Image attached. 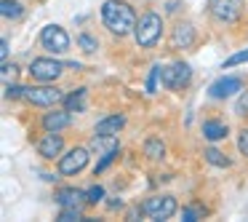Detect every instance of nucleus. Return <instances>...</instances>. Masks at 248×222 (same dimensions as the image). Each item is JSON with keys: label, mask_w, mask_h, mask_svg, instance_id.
I'll list each match as a JSON object with an SVG mask.
<instances>
[{"label": "nucleus", "mask_w": 248, "mask_h": 222, "mask_svg": "<svg viewBox=\"0 0 248 222\" xmlns=\"http://www.w3.org/2000/svg\"><path fill=\"white\" fill-rule=\"evenodd\" d=\"M115 158H118V147H115V150H107V153H104V158L96 163V166H93V177H99V174H102L104 169H107L109 163L115 161Z\"/></svg>", "instance_id": "obj_25"}, {"label": "nucleus", "mask_w": 248, "mask_h": 222, "mask_svg": "<svg viewBox=\"0 0 248 222\" xmlns=\"http://www.w3.org/2000/svg\"><path fill=\"white\" fill-rule=\"evenodd\" d=\"M86 94H88L86 88H75L72 94H67L62 104H64L70 113H83V110H86Z\"/></svg>", "instance_id": "obj_17"}, {"label": "nucleus", "mask_w": 248, "mask_h": 222, "mask_svg": "<svg viewBox=\"0 0 248 222\" xmlns=\"http://www.w3.org/2000/svg\"><path fill=\"white\" fill-rule=\"evenodd\" d=\"M203 155H205V161H208L211 166H219V169H230V163H232L230 158H227L221 150H216V147H205Z\"/></svg>", "instance_id": "obj_20"}, {"label": "nucleus", "mask_w": 248, "mask_h": 222, "mask_svg": "<svg viewBox=\"0 0 248 222\" xmlns=\"http://www.w3.org/2000/svg\"><path fill=\"white\" fill-rule=\"evenodd\" d=\"M243 62H248V49H246V51H237V54H232L230 59L224 62V67H235V65H243Z\"/></svg>", "instance_id": "obj_29"}, {"label": "nucleus", "mask_w": 248, "mask_h": 222, "mask_svg": "<svg viewBox=\"0 0 248 222\" xmlns=\"http://www.w3.org/2000/svg\"><path fill=\"white\" fill-rule=\"evenodd\" d=\"M125 126V115H107L96 123V134L99 137H115L120 134V129Z\"/></svg>", "instance_id": "obj_15"}, {"label": "nucleus", "mask_w": 248, "mask_h": 222, "mask_svg": "<svg viewBox=\"0 0 248 222\" xmlns=\"http://www.w3.org/2000/svg\"><path fill=\"white\" fill-rule=\"evenodd\" d=\"M30 75H32V81L38 83H54L62 78V72H64V65L56 59H48V56H38V59L30 62Z\"/></svg>", "instance_id": "obj_5"}, {"label": "nucleus", "mask_w": 248, "mask_h": 222, "mask_svg": "<svg viewBox=\"0 0 248 222\" xmlns=\"http://www.w3.org/2000/svg\"><path fill=\"white\" fill-rule=\"evenodd\" d=\"M144 155L150 158V161H160V158L166 155V145H163V139L150 137V139L144 142Z\"/></svg>", "instance_id": "obj_19"}, {"label": "nucleus", "mask_w": 248, "mask_h": 222, "mask_svg": "<svg viewBox=\"0 0 248 222\" xmlns=\"http://www.w3.org/2000/svg\"><path fill=\"white\" fill-rule=\"evenodd\" d=\"M235 115H237V118H246V115H248V91H243L240 99L235 102Z\"/></svg>", "instance_id": "obj_26"}, {"label": "nucleus", "mask_w": 248, "mask_h": 222, "mask_svg": "<svg viewBox=\"0 0 248 222\" xmlns=\"http://www.w3.org/2000/svg\"><path fill=\"white\" fill-rule=\"evenodd\" d=\"M78 46H80V49L86 51V54H93V51L99 49L96 38H91V35H88V33H80V35H78Z\"/></svg>", "instance_id": "obj_23"}, {"label": "nucleus", "mask_w": 248, "mask_h": 222, "mask_svg": "<svg viewBox=\"0 0 248 222\" xmlns=\"http://www.w3.org/2000/svg\"><path fill=\"white\" fill-rule=\"evenodd\" d=\"M195 40H198V33H195V27L189 22H179L176 27H173V33H171V46L173 49H179V51L192 49Z\"/></svg>", "instance_id": "obj_12"}, {"label": "nucleus", "mask_w": 248, "mask_h": 222, "mask_svg": "<svg viewBox=\"0 0 248 222\" xmlns=\"http://www.w3.org/2000/svg\"><path fill=\"white\" fill-rule=\"evenodd\" d=\"M160 78H163V86L168 91H182L189 81H192V67L187 62H173V65L163 67L160 70Z\"/></svg>", "instance_id": "obj_7"}, {"label": "nucleus", "mask_w": 248, "mask_h": 222, "mask_svg": "<svg viewBox=\"0 0 248 222\" xmlns=\"http://www.w3.org/2000/svg\"><path fill=\"white\" fill-rule=\"evenodd\" d=\"M6 99H24V86H19V83H8L6 86Z\"/></svg>", "instance_id": "obj_28"}, {"label": "nucleus", "mask_w": 248, "mask_h": 222, "mask_svg": "<svg viewBox=\"0 0 248 222\" xmlns=\"http://www.w3.org/2000/svg\"><path fill=\"white\" fill-rule=\"evenodd\" d=\"M59 220L62 222H75V220H88V217L80 214V206H67V209L59 211Z\"/></svg>", "instance_id": "obj_22"}, {"label": "nucleus", "mask_w": 248, "mask_h": 222, "mask_svg": "<svg viewBox=\"0 0 248 222\" xmlns=\"http://www.w3.org/2000/svg\"><path fill=\"white\" fill-rule=\"evenodd\" d=\"M208 14L221 24H235L243 14V0H208Z\"/></svg>", "instance_id": "obj_8"}, {"label": "nucleus", "mask_w": 248, "mask_h": 222, "mask_svg": "<svg viewBox=\"0 0 248 222\" xmlns=\"http://www.w3.org/2000/svg\"><path fill=\"white\" fill-rule=\"evenodd\" d=\"M104 201V188H99V185H93V188L86 190V204L88 206H96Z\"/></svg>", "instance_id": "obj_24"}, {"label": "nucleus", "mask_w": 248, "mask_h": 222, "mask_svg": "<svg viewBox=\"0 0 248 222\" xmlns=\"http://www.w3.org/2000/svg\"><path fill=\"white\" fill-rule=\"evenodd\" d=\"M0 56H3V62L8 59V38H3V43H0Z\"/></svg>", "instance_id": "obj_31"}, {"label": "nucleus", "mask_w": 248, "mask_h": 222, "mask_svg": "<svg viewBox=\"0 0 248 222\" xmlns=\"http://www.w3.org/2000/svg\"><path fill=\"white\" fill-rule=\"evenodd\" d=\"M38 43L43 46L48 54H67V51H70V35H67V30L59 27V24H46V27L40 30Z\"/></svg>", "instance_id": "obj_4"}, {"label": "nucleus", "mask_w": 248, "mask_h": 222, "mask_svg": "<svg viewBox=\"0 0 248 222\" xmlns=\"http://www.w3.org/2000/svg\"><path fill=\"white\" fill-rule=\"evenodd\" d=\"M134 38L139 49H155L157 40L163 38V17L157 11H147L141 14V19L136 22Z\"/></svg>", "instance_id": "obj_2"}, {"label": "nucleus", "mask_w": 248, "mask_h": 222, "mask_svg": "<svg viewBox=\"0 0 248 222\" xmlns=\"http://www.w3.org/2000/svg\"><path fill=\"white\" fill-rule=\"evenodd\" d=\"M88 158H91L88 147H72V150H67L64 155L59 158V174H64V177L80 174L83 169L88 166Z\"/></svg>", "instance_id": "obj_9"}, {"label": "nucleus", "mask_w": 248, "mask_h": 222, "mask_svg": "<svg viewBox=\"0 0 248 222\" xmlns=\"http://www.w3.org/2000/svg\"><path fill=\"white\" fill-rule=\"evenodd\" d=\"M168 14H173V11H179V0H168V8H166Z\"/></svg>", "instance_id": "obj_32"}, {"label": "nucleus", "mask_w": 248, "mask_h": 222, "mask_svg": "<svg viewBox=\"0 0 248 222\" xmlns=\"http://www.w3.org/2000/svg\"><path fill=\"white\" fill-rule=\"evenodd\" d=\"M62 150H64V137H62V131H46V134L38 139V153L46 158V161L62 158Z\"/></svg>", "instance_id": "obj_10"}, {"label": "nucleus", "mask_w": 248, "mask_h": 222, "mask_svg": "<svg viewBox=\"0 0 248 222\" xmlns=\"http://www.w3.org/2000/svg\"><path fill=\"white\" fill-rule=\"evenodd\" d=\"M0 14H3V19H8V22H16V19H22L24 6L19 0H0Z\"/></svg>", "instance_id": "obj_18"}, {"label": "nucleus", "mask_w": 248, "mask_h": 222, "mask_svg": "<svg viewBox=\"0 0 248 222\" xmlns=\"http://www.w3.org/2000/svg\"><path fill=\"white\" fill-rule=\"evenodd\" d=\"M136 14L131 8V3L125 0H107L102 6V24L107 27V33H112L115 38H125L136 30Z\"/></svg>", "instance_id": "obj_1"}, {"label": "nucleus", "mask_w": 248, "mask_h": 222, "mask_svg": "<svg viewBox=\"0 0 248 222\" xmlns=\"http://www.w3.org/2000/svg\"><path fill=\"white\" fill-rule=\"evenodd\" d=\"M182 217H184V222H198L200 220V209L187 206V209H182Z\"/></svg>", "instance_id": "obj_30"}, {"label": "nucleus", "mask_w": 248, "mask_h": 222, "mask_svg": "<svg viewBox=\"0 0 248 222\" xmlns=\"http://www.w3.org/2000/svg\"><path fill=\"white\" fill-rule=\"evenodd\" d=\"M56 204L62 206V209H67V206H80L86 204V190H78V188H59L54 193Z\"/></svg>", "instance_id": "obj_14"}, {"label": "nucleus", "mask_w": 248, "mask_h": 222, "mask_svg": "<svg viewBox=\"0 0 248 222\" xmlns=\"http://www.w3.org/2000/svg\"><path fill=\"white\" fill-rule=\"evenodd\" d=\"M67 94L62 88L51 86V83H40V86H24V99L35 107H54V104L64 102Z\"/></svg>", "instance_id": "obj_3"}, {"label": "nucleus", "mask_w": 248, "mask_h": 222, "mask_svg": "<svg viewBox=\"0 0 248 222\" xmlns=\"http://www.w3.org/2000/svg\"><path fill=\"white\" fill-rule=\"evenodd\" d=\"M237 91H243V78H237V75H227V78H219V81L211 83L208 97H211V99H216V102H221V99H227V97H235Z\"/></svg>", "instance_id": "obj_11"}, {"label": "nucleus", "mask_w": 248, "mask_h": 222, "mask_svg": "<svg viewBox=\"0 0 248 222\" xmlns=\"http://www.w3.org/2000/svg\"><path fill=\"white\" fill-rule=\"evenodd\" d=\"M203 137L208 142H221V139H227L230 137V126L224 123V120H205L203 123Z\"/></svg>", "instance_id": "obj_16"}, {"label": "nucleus", "mask_w": 248, "mask_h": 222, "mask_svg": "<svg viewBox=\"0 0 248 222\" xmlns=\"http://www.w3.org/2000/svg\"><path fill=\"white\" fill-rule=\"evenodd\" d=\"M237 150H240V155L248 158V129L237 131Z\"/></svg>", "instance_id": "obj_27"}, {"label": "nucleus", "mask_w": 248, "mask_h": 222, "mask_svg": "<svg viewBox=\"0 0 248 222\" xmlns=\"http://www.w3.org/2000/svg\"><path fill=\"white\" fill-rule=\"evenodd\" d=\"M72 123V115L70 110H51V113L43 115V120H40V126H43L46 131H64L67 126Z\"/></svg>", "instance_id": "obj_13"}, {"label": "nucleus", "mask_w": 248, "mask_h": 222, "mask_svg": "<svg viewBox=\"0 0 248 222\" xmlns=\"http://www.w3.org/2000/svg\"><path fill=\"white\" fill-rule=\"evenodd\" d=\"M179 204L173 195H150V198L141 204V211H144L150 220H171L176 214Z\"/></svg>", "instance_id": "obj_6"}, {"label": "nucleus", "mask_w": 248, "mask_h": 222, "mask_svg": "<svg viewBox=\"0 0 248 222\" xmlns=\"http://www.w3.org/2000/svg\"><path fill=\"white\" fill-rule=\"evenodd\" d=\"M160 70H163L160 65H152V67H150V75H147V86H144L147 97H152V94L157 91V78H160Z\"/></svg>", "instance_id": "obj_21"}]
</instances>
